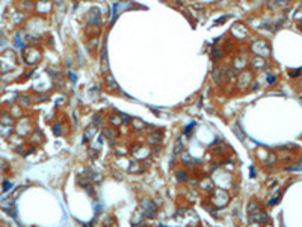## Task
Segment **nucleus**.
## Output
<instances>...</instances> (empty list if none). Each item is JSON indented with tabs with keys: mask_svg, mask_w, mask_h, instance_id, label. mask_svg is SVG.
I'll use <instances>...</instances> for the list:
<instances>
[{
	"mask_svg": "<svg viewBox=\"0 0 302 227\" xmlns=\"http://www.w3.org/2000/svg\"><path fill=\"white\" fill-rule=\"evenodd\" d=\"M142 209H143V215L148 217V218L156 215V207H154V205L151 202H143L142 203Z\"/></svg>",
	"mask_w": 302,
	"mask_h": 227,
	"instance_id": "1",
	"label": "nucleus"
},
{
	"mask_svg": "<svg viewBox=\"0 0 302 227\" xmlns=\"http://www.w3.org/2000/svg\"><path fill=\"white\" fill-rule=\"evenodd\" d=\"M221 55H222V51L218 50V49H215V50L212 51V56H213L215 59H221Z\"/></svg>",
	"mask_w": 302,
	"mask_h": 227,
	"instance_id": "2",
	"label": "nucleus"
}]
</instances>
